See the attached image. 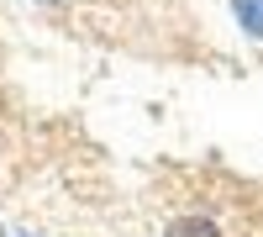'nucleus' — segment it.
Segmentation results:
<instances>
[{
	"mask_svg": "<svg viewBox=\"0 0 263 237\" xmlns=\"http://www.w3.org/2000/svg\"><path fill=\"white\" fill-rule=\"evenodd\" d=\"M232 11H237L248 37H263V0H232Z\"/></svg>",
	"mask_w": 263,
	"mask_h": 237,
	"instance_id": "f257e3e1",
	"label": "nucleus"
},
{
	"mask_svg": "<svg viewBox=\"0 0 263 237\" xmlns=\"http://www.w3.org/2000/svg\"><path fill=\"white\" fill-rule=\"evenodd\" d=\"M163 237H221V232H216V222H205V216H179Z\"/></svg>",
	"mask_w": 263,
	"mask_h": 237,
	"instance_id": "f03ea898",
	"label": "nucleus"
},
{
	"mask_svg": "<svg viewBox=\"0 0 263 237\" xmlns=\"http://www.w3.org/2000/svg\"><path fill=\"white\" fill-rule=\"evenodd\" d=\"M48 6H53V0H48Z\"/></svg>",
	"mask_w": 263,
	"mask_h": 237,
	"instance_id": "7ed1b4c3",
	"label": "nucleus"
}]
</instances>
